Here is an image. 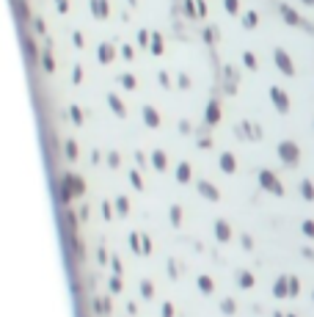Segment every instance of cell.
I'll list each match as a JSON object with an SVG mask.
<instances>
[{
  "instance_id": "cell-9",
  "label": "cell",
  "mask_w": 314,
  "mask_h": 317,
  "mask_svg": "<svg viewBox=\"0 0 314 317\" xmlns=\"http://www.w3.org/2000/svg\"><path fill=\"white\" fill-rule=\"evenodd\" d=\"M64 182L75 191V196H83V191H86V182L80 180V177H75V174H66L64 177Z\"/></svg>"
},
{
  "instance_id": "cell-27",
  "label": "cell",
  "mask_w": 314,
  "mask_h": 317,
  "mask_svg": "<svg viewBox=\"0 0 314 317\" xmlns=\"http://www.w3.org/2000/svg\"><path fill=\"white\" fill-rule=\"evenodd\" d=\"M141 295H143V298H152V295H154V284H152V281H141Z\"/></svg>"
},
{
  "instance_id": "cell-49",
  "label": "cell",
  "mask_w": 314,
  "mask_h": 317,
  "mask_svg": "<svg viewBox=\"0 0 314 317\" xmlns=\"http://www.w3.org/2000/svg\"><path fill=\"white\" fill-rule=\"evenodd\" d=\"M44 69H47V72H53V58H50V55H44Z\"/></svg>"
},
{
  "instance_id": "cell-48",
  "label": "cell",
  "mask_w": 314,
  "mask_h": 317,
  "mask_svg": "<svg viewBox=\"0 0 314 317\" xmlns=\"http://www.w3.org/2000/svg\"><path fill=\"white\" fill-rule=\"evenodd\" d=\"M121 55H124V58L130 61V58H132V47H127V44H124V47H121Z\"/></svg>"
},
{
  "instance_id": "cell-56",
  "label": "cell",
  "mask_w": 314,
  "mask_h": 317,
  "mask_svg": "<svg viewBox=\"0 0 314 317\" xmlns=\"http://www.w3.org/2000/svg\"><path fill=\"white\" fill-rule=\"evenodd\" d=\"M287 317H298V315H292V312H290V315H287Z\"/></svg>"
},
{
  "instance_id": "cell-17",
  "label": "cell",
  "mask_w": 314,
  "mask_h": 317,
  "mask_svg": "<svg viewBox=\"0 0 314 317\" xmlns=\"http://www.w3.org/2000/svg\"><path fill=\"white\" fill-rule=\"evenodd\" d=\"M113 55H116V50H113V44H102L100 47V61L102 64H110Z\"/></svg>"
},
{
  "instance_id": "cell-25",
  "label": "cell",
  "mask_w": 314,
  "mask_h": 317,
  "mask_svg": "<svg viewBox=\"0 0 314 317\" xmlns=\"http://www.w3.org/2000/svg\"><path fill=\"white\" fill-rule=\"evenodd\" d=\"M152 163H154V168H160V171H163V168H166V155H163V152H154Z\"/></svg>"
},
{
  "instance_id": "cell-35",
  "label": "cell",
  "mask_w": 314,
  "mask_h": 317,
  "mask_svg": "<svg viewBox=\"0 0 314 317\" xmlns=\"http://www.w3.org/2000/svg\"><path fill=\"white\" fill-rule=\"evenodd\" d=\"M97 262H100V265H110V257L105 254V248H100V251H97Z\"/></svg>"
},
{
  "instance_id": "cell-24",
  "label": "cell",
  "mask_w": 314,
  "mask_h": 317,
  "mask_svg": "<svg viewBox=\"0 0 314 317\" xmlns=\"http://www.w3.org/2000/svg\"><path fill=\"white\" fill-rule=\"evenodd\" d=\"M116 210H119V215H127V212H130V202H127V196L116 199Z\"/></svg>"
},
{
  "instance_id": "cell-43",
  "label": "cell",
  "mask_w": 314,
  "mask_h": 317,
  "mask_svg": "<svg viewBox=\"0 0 314 317\" xmlns=\"http://www.w3.org/2000/svg\"><path fill=\"white\" fill-rule=\"evenodd\" d=\"M141 245H143V254L152 251V240H149V237H143V240H141Z\"/></svg>"
},
{
  "instance_id": "cell-57",
  "label": "cell",
  "mask_w": 314,
  "mask_h": 317,
  "mask_svg": "<svg viewBox=\"0 0 314 317\" xmlns=\"http://www.w3.org/2000/svg\"><path fill=\"white\" fill-rule=\"evenodd\" d=\"M312 301H314V290H312Z\"/></svg>"
},
{
  "instance_id": "cell-23",
  "label": "cell",
  "mask_w": 314,
  "mask_h": 317,
  "mask_svg": "<svg viewBox=\"0 0 314 317\" xmlns=\"http://www.w3.org/2000/svg\"><path fill=\"white\" fill-rule=\"evenodd\" d=\"M168 215H171V223H174V226H179V223H182V207H179V204H174Z\"/></svg>"
},
{
  "instance_id": "cell-54",
  "label": "cell",
  "mask_w": 314,
  "mask_h": 317,
  "mask_svg": "<svg viewBox=\"0 0 314 317\" xmlns=\"http://www.w3.org/2000/svg\"><path fill=\"white\" fill-rule=\"evenodd\" d=\"M303 6H314V0H301Z\"/></svg>"
},
{
  "instance_id": "cell-5",
  "label": "cell",
  "mask_w": 314,
  "mask_h": 317,
  "mask_svg": "<svg viewBox=\"0 0 314 317\" xmlns=\"http://www.w3.org/2000/svg\"><path fill=\"white\" fill-rule=\"evenodd\" d=\"M196 191L202 193L204 199H209V202H218V199H220V191L212 185V182H207V180H199V182H196Z\"/></svg>"
},
{
  "instance_id": "cell-31",
  "label": "cell",
  "mask_w": 314,
  "mask_h": 317,
  "mask_svg": "<svg viewBox=\"0 0 314 317\" xmlns=\"http://www.w3.org/2000/svg\"><path fill=\"white\" fill-rule=\"evenodd\" d=\"M119 83L124 86V89H135V78H132V75H121Z\"/></svg>"
},
{
  "instance_id": "cell-41",
  "label": "cell",
  "mask_w": 314,
  "mask_h": 317,
  "mask_svg": "<svg viewBox=\"0 0 314 317\" xmlns=\"http://www.w3.org/2000/svg\"><path fill=\"white\" fill-rule=\"evenodd\" d=\"M243 248H245V251H251V248H254V240H251L248 234H243Z\"/></svg>"
},
{
  "instance_id": "cell-50",
  "label": "cell",
  "mask_w": 314,
  "mask_h": 317,
  "mask_svg": "<svg viewBox=\"0 0 314 317\" xmlns=\"http://www.w3.org/2000/svg\"><path fill=\"white\" fill-rule=\"evenodd\" d=\"M77 215H80V221H86V218H89V207H86V204H83V207H80V212H77Z\"/></svg>"
},
{
  "instance_id": "cell-26",
  "label": "cell",
  "mask_w": 314,
  "mask_h": 317,
  "mask_svg": "<svg viewBox=\"0 0 314 317\" xmlns=\"http://www.w3.org/2000/svg\"><path fill=\"white\" fill-rule=\"evenodd\" d=\"M141 237H143V234H130V245H132V251H138V254H143Z\"/></svg>"
},
{
  "instance_id": "cell-2",
  "label": "cell",
  "mask_w": 314,
  "mask_h": 317,
  "mask_svg": "<svg viewBox=\"0 0 314 317\" xmlns=\"http://www.w3.org/2000/svg\"><path fill=\"white\" fill-rule=\"evenodd\" d=\"M259 185L265 188V191H270L273 196H284V185H281V182L276 180V174L267 171V168H262V171H259Z\"/></svg>"
},
{
  "instance_id": "cell-55",
  "label": "cell",
  "mask_w": 314,
  "mask_h": 317,
  "mask_svg": "<svg viewBox=\"0 0 314 317\" xmlns=\"http://www.w3.org/2000/svg\"><path fill=\"white\" fill-rule=\"evenodd\" d=\"M273 317H287V315H281V312H273Z\"/></svg>"
},
{
  "instance_id": "cell-28",
  "label": "cell",
  "mask_w": 314,
  "mask_h": 317,
  "mask_svg": "<svg viewBox=\"0 0 314 317\" xmlns=\"http://www.w3.org/2000/svg\"><path fill=\"white\" fill-rule=\"evenodd\" d=\"M256 22H259L256 11H248V14H245V19H243V25H245V28H256Z\"/></svg>"
},
{
  "instance_id": "cell-44",
  "label": "cell",
  "mask_w": 314,
  "mask_h": 317,
  "mask_svg": "<svg viewBox=\"0 0 314 317\" xmlns=\"http://www.w3.org/2000/svg\"><path fill=\"white\" fill-rule=\"evenodd\" d=\"M168 273H171V279H177V273H179V270H177V262H174V259L168 262Z\"/></svg>"
},
{
  "instance_id": "cell-15",
  "label": "cell",
  "mask_w": 314,
  "mask_h": 317,
  "mask_svg": "<svg viewBox=\"0 0 314 317\" xmlns=\"http://www.w3.org/2000/svg\"><path fill=\"white\" fill-rule=\"evenodd\" d=\"M143 119H146V124H149V127H157V124H160V116H157V110L149 108V105L143 108Z\"/></svg>"
},
{
  "instance_id": "cell-13",
  "label": "cell",
  "mask_w": 314,
  "mask_h": 317,
  "mask_svg": "<svg viewBox=\"0 0 314 317\" xmlns=\"http://www.w3.org/2000/svg\"><path fill=\"white\" fill-rule=\"evenodd\" d=\"M218 119H220V108H218V102H209V108H207V116H204V121H207V124L212 127V124H218Z\"/></svg>"
},
{
  "instance_id": "cell-11",
  "label": "cell",
  "mask_w": 314,
  "mask_h": 317,
  "mask_svg": "<svg viewBox=\"0 0 314 317\" xmlns=\"http://www.w3.org/2000/svg\"><path fill=\"white\" fill-rule=\"evenodd\" d=\"M220 168H223V174H234V171H237V160H234L231 152H223V155H220Z\"/></svg>"
},
{
  "instance_id": "cell-47",
  "label": "cell",
  "mask_w": 314,
  "mask_h": 317,
  "mask_svg": "<svg viewBox=\"0 0 314 317\" xmlns=\"http://www.w3.org/2000/svg\"><path fill=\"white\" fill-rule=\"evenodd\" d=\"M72 119H75L77 124H80V121H83V113H80V110H77V108H72Z\"/></svg>"
},
{
  "instance_id": "cell-21",
  "label": "cell",
  "mask_w": 314,
  "mask_h": 317,
  "mask_svg": "<svg viewBox=\"0 0 314 317\" xmlns=\"http://www.w3.org/2000/svg\"><path fill=\"white\" fill-rule=\"evenodd\" d=\"M298 295H301V279L290 276V298H298Z\"/></svg>"
},
{
  "instance_id": "cell-1",
  "label": "cell",
  "mask_w": 314,
  "mask_h": 317,
  "mask_svg": "<svg viewBox=\"0 0 314 317\" xmlns=\"http://www.w3.org/2000/svg\"><path fill=\"white\" fill-rule=\"evenodd\" d=\"M279 160L284 163L287 168H295L301 163V149H298L295 141H281L279 144Z\"/></svg>"
},
{
  "instance_id": "cell-3",
  "label": "cell",
  "mask_w": 314,
  "mask_h": 317,
  "mask_svg": "<svg viewBox=\"0 0 314 317\" xmlns=\"http://www.w3.org/2000/svg\"><path fill=\"white\" fill-rule=\"evenodd\" d=\"M273 61H276V66H279L287 78H292V75H295V64H292V58L287 55V50H281V47L273 50Z\"/></svg>"
},
{
  "instance_id": "cell-38",
  "label": "cell",
  "mask_w": 314,
  "mask_h": 317,
  "mask_svg": "<svg viewBox=\"0 0 314 317\" xmlns=\"http://www.w3.org/2000/svg\"><path fill=\"white\" fill-rule=\"evenodd\" d=\"M119 290H121V279L119 276H113L110 279V293H119Z\"/></svg>"
},
{
  "instance_id": "cell-39",
  "label": "cell",
  "mask_w": 314,
  "mask_h": 317,
  "mask_svg": "<svg viewBox=\"0 0 314 317\" xmlns=\"http://www.w3.org/2000/svg\"><path fill=\"white\" fill-rule=\"evenodd\" d=\"M130 182H132L135 188H143V180L138 177V171H130Z\"/></svg>"
},
{
  "instance_id": "cell-36",
  "label": "cell",
  "mask_w": 314,
  "mask_h": 317,
  "mask_svg": "<svg viewBox=\"0 0 314 317\" xmlns=\"http://www.w3.org/2000/svg\"><path fill=\"white\" fill-rule=\"evenodd\" d=\"M152 53H154V55H160V53H163V42H160V36H154V42H152Z\"/></svg>"
},
{
  "instance_id": "cell-16",
  "label": "cell",
  "mask_w": 314,
  "mask_h": 317,
  "mask_svg": "<svg viewBox=\"0 0 314 317\" xmlns=\"http://www.w3.org/2000/svg\"><path fill=\"white\" fill-rule=\"evenodd\" d=\"M94 312L97 315H110V298H97L94 301Z\"/></svg>"
},
{
  "instance_id": "cell-22",
  "label": "cell",
  "mask_w": 314,
  "mask_h": 317,
  "mask_svg": "<svg viewBox=\"0 0 314 317\" xmlns=\"http://www.w3.org/2000/svg\"><path fill=\"white\" fill-rule=\"evenodd\" d=\"M107 102H110V105H113V110H116V116H127V110H124V105H121V102H119V97H107Z\"/></svg>"
},
{
  "instance_id": "cell-45",
  "label": "cell",
  "mask_w": 314,
  "mask_h": 317,
  "mask_svg": "<svg viewBox=\"0 0 314 317\" xmlns=\"http://www.w3.org/2000/svg\"><path fill=\"white\" fill-rule=\"evenodd\" d=\"M204 36H207V42H215V39H218V30H212V28H209L207 33H204Z\"/></svg>"
},
{
  "instance_id": "cell-46",
  "label": "cell",
  "mask_w": 314,
  "mask_h": 317,
  "mask_svg": "<svg viewBox=\"0 0 314 317\" xmlns=\"http://www.w3.org/2000/svg\"><path fill=\"white\" fill-rule=\"evenodd\" d=\"M107 163H110V166H119V155H116V152H110V155H107Z\"/></svg>"
},
{
  "instance_id": "cell-53",
  "label": "cell",
  "mask_w": 314,
  "mask_h": 317,
  "mask_svg": "<svg viewBox=\"0 0 314 317\" xmlns=\"http://www.w3.org/2000/svg\"><path fill=\"white\" fill-rule=\"evenodd\" d=\"M55 3H58L61 11H66V8H69V3H66V0H55Z\"/></svg>"
},
{
  "instance_id": "cell-18",
  "label": "cell",
  "mask_w": 314,
  "mask_h": 317,
  "mask_svg": "<svg viewBox=\"0 0 314 317\" xmlns=\"http://www.w3.org/2000/svg\"><path fill=\"white\" fill-rule=\"evenodd\" d=\"M199 290H202L204 295H209L215 290V281L209 279V276H199Z\"/></svg>"
},
{
  "instance_id": "cell-14",
  "label": "cell",
  "mask_w": 314,
  "mask_h": 317,
  "mask_svg": "<svg viewBox=\"0 0 314 317\" xmlns=\"http://www.w3.org/2000/svg\"><path fill=\"white\" fill-rule=\"evenodd\" d=\"M237 281L243 290H251L254 287V273H251V270H237Z\"/></svg>"
},
{
  "instance_id": "cell-20",
  "label": "cell",
  "mask_w": 314,
  "mask_h": 317,
  "mask_svg": "<svg viewBox=\"0 0 314 317\" xmlns=\"http://www.w3.org/2000/svg\"><path fill=\"white\" fill-rule=\"evenodd\" d=\"M220 312H223V315H234V312H237V304L231 298H223L220 301Z\"/></svg>"
},
{
  "instance_id": "cell-8",
  "label": "cell",
  "mask_w": 314,
  "mask_h": 317,
  "mask_svg": "<svg viewBox=\"0 0 314 317\" xmlns=\"http://www.w3.org/2000/svg\"><path fill=\"white\" fill-rule=\"evenodd\" d=\"M273 295H276V298H287V295H290V276H279V279H276Z\"/></svg>"
},
{
  "instance_id": "cell-40",
  "label": "cell",
  "mask_w": 314,
  "mask_h": 317,
  "mask_svg": "<svg viewBox=\"0 0 314 317\" xmlns=\"http://www.w3.org/2000/svg\"><path fill=\"white\" fill-rule=\"evenodd\" d=\"M138 44H141V47H146V44H149V33H146V30L138 33Z\"/></svg>"
},
{
  "instance_id": "cell-52",
  "label": "cell",
  "mask_w": 314,
  "mask_h": 317,
  "mask_svg": "<svg viewBox=\"0 0 314 317\" xmlns=\"http://www.w3.org/2000/svg\"><path fill=\"white\" fill-rule=\"evenodd\" d=\"M301 254H303V257H306V259H314V251H312V248H309V245H306V248H303Z\"/></svg>"
},
{
  "instance_id": "cell-30",
  "label": "cell",
  "mask_w": 314,
  "mask_h": 317,
  "mask_svg": "<svg viewBox=\"0 0 314 317\" xmlns=\"http://www.w3.org/2000/svg\"><path fill=\"white\" fill-rule=\"evenodd\" d=\"M94 11L100 14V17H107V3L105 0H94Z\"/></svg>"
},
{
  "instance_id": "cell-29",
  "label": "cell",
  "mask_w": 314,
  "mask_h": 317,
  "mask_svg": "<svg viewBox=\"0 0 314 317\" xmlns=\"http://www.w3.org/2000/svg\"><path fill=\"white\" fill-rule=\"evenodd\" d=\"M301 232L306 234L309 240H314V221H303V226H301Z\"/></svg>"
},
{
  "instance_id": "cell-32",
  "label": "cell",
  "mask_w": 314,
  "mask_h": 317,
  "mask_svg": "<svg viewBox=\"0 0 314 317\" xmlns=\"http://www.w3.org/2000/svg\"><path fill=\"white\" fill-rule=\"evenodd\" d=\"M243 61H245V66H248V69H256V55L254 53H243Z\"/></svg>"
},
{
  "instance_id": "cell-51",
  "label": "cell",
  "mask_w": 314,
  "mask_h": 317,
  "mask_svg": "<svg viewBox=\"0 0 314 317\" xmlns=\"http://www.w3.org/2000/svg\"><path fill=\"white\" fill-rule=\"evenodd\" d=\"M110 268L116 270V273H121V262H119V259H110Z\"/></svg>"
},
{
  "instance_id": "cell-34",
  "label": "cell",
  "mask_w": 314,
  "mask_h": 317,
  "mask_svg": "<svg viewBox=\"0 0 314 317\" xmlns=\"http://www.w3.org/2000/svg\"><path fill=\"white\" fill-rule=\"evenodd\" d=\"M102 218H113V207H110V202H102Z\"/></svg>"
},
{
  "instance_id": "cell-6",
  "label": "cell",
  "mask_w": 314,
  "mask_h": 317,
  "mask_svg": "<svg viewBox=\"0 0 314 317\" xmlns=\"http://www.w3.org/2000/svg\"><path fill=\"white\" fill-rule=\"evenodd\" d=\"M279 11H281V17H284V22H287V25H295V28H301V25H303V17L295 11V8L287 6V3H281Z\"/></svg>"
},
{
  "instance_id": "cell-33",
  "label": "cell",
  "mask_w": 314,
  "mask_h": 317,
  "mask_svg": "<svg viewBox=\"0 0 314 317\" xmlns=\"http://www.w3.org/2000/svg\"><path fill=\"white\" fill-rule=\"evenodd\" d=\"M226 11H229V14H237L240 11V0H226Z\"/></svg>"
},
{
  "instance_id": "cell-37",
  "label": "cell",
  "mask_w": 314,
  "mask_h": 317,
  "mask_svg": "<svg viewBox=\"0 0 314 317\" xmlns=\"http://www.w3.org/2000/svg\"><path fill=\"white\" fill-rule=\"evenodd\" d=\"M66 157H69V160H75V157H77V149H75L72 141H66Z\"/></svg>"
},
{
  "instance_id": "cell-42",
  "label": "cell",
  "mask_w": 314,
  "mask_h": 317,
  "mask_svg": "<svg viewBox=\"0 0 314 317\" xmlns=\"http://www.w3.org/2000/svg\"><path fill=\"white\" fill-rule=\"evenodd\" d=\"M163 317H174V306L171 304H163Z\"/></svg>"
},
{
  "instance_id": "cell-7",
  "label": "cell",
  "mask_w": 314,
  "mask_h": 317,
  "mask_svg": "<svg viewBox=\"0 0 314 317\" xmlns=\"http://www.w3.org/2000/svg\"><path fill=\"white\" fill-rule=\"evenodd\" d=\"M234 132H237L240 138H251V141H259V138H262V130L256 124H248V121H243Z\"/></svg>"
},
{
  "instance_id": "cell-19",
  "label": "cell",
  "mask_w": 314,
  "mask_h": 317,
  "mask_svg": "<svg viewBox=\"0 0 314 317\" xmlns=\"http://www.w3.org/2000/svg\"><path fill=\"white\" fill-rule=\"evenodd\" d=\"M177 180H179V182H190V163H179Z\"/></svg>"
},
{
  "instance_id": "cell-10",
  "label": "cell",
  "mask_w": 314,
  "mask_h": 317,
  "mask_svg": "<svg viewBox=\"0 0 314 317\" xmlns=\"http://www.w3.org/2000/svg\"><path fill=\"white\" fill-rule=\"evenodd\" d=\"M215 237H218L220 243H229L231 240V226L226 221H215Z\"/></svg>"
},
{
  "instance_id": "cell-4",
  "label": "cell",
  "mask_w": 314,
  "mask_h": 317,
  "mask_svg": "<svg viewBox=\"0 0 314 317\" xmlns=\"http://www.w3.org/2000/svg\"><path fill=\"white\" fill-rule=\"evenodd\" d=\"M270 100H273V105H276L279 113H290V97H287L279 86H273L270 89Z\"/></svg>"
},
{
  "instance_id": "cell-12",
  "label": "cell",
  "mask_w": 314,
  "mask_h": 317,
  "mask_svg": "<svg viewBox=\"0 0 314 317\" xmlns=\"http://www.w3.org/2000/svg\"><path fill=\"white\" fill-rule=\"evenodd\" d=\"M298 191H301L303 202H314V182H312V180H301Z\"/></svg>"
}]
</instances>
